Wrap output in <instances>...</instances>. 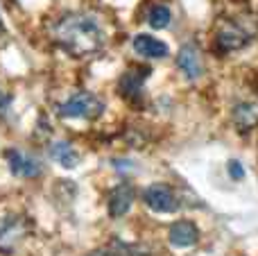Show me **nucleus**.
I'll list each match as a JSON object with an SVG mask.
<instances>
[{"instance_id": "nucleus-1", "label": "nucleus", "mask_w": 258, "mask_h": 256, "mask_svg": "<svg viewBox=\"0 0 258 256\" xmlns=\"http://www.w3.org/2000/svg\"><path fill=\"white\" fill-rule=\"evenodd\" d=\"M54 41L73 57H89L102 50V25L91 14H66L52 30Z\"/></svg>"}, {"instance_id": "nucleus-2", "label": "nucleus", "mask_w": 258, "mask_h": 256, "mask_svg": "<svg viewBox=\"0 0 258 256\" xmlns=\"http://www.w3.org/2000/svg\"><path fill=\"white\" fill-rule=\"evenodd\" d=\"M258 34V18L238 16L220 23L215 32V45L222 52H236L251 43V39Z\"/></svg>"}, {"instance_id": "nucleus-3", "label": "nucleus", "mask_w": 258, "mask_h": 256, "mask_svg": "<svg viewBox=\"0 0 258 256\" xmlns=\"http://www.w3.org/2000/svg\"><path fill=\"white\" fill-rule=\"evenodd\" d=\"M102 111H104V102L98 95L89 93V91L75 93L73 98H68L59 107V116L61 118H86V120H95V118L102 116Z\"/></svg>"}, {"instance_id": "nucleus-4", "label": "nucleus", "mask_w": 258, "mask_h": 256, "mask_svg": "<svg viewBox=\"0 0 258 256\" xmlns=\"http://www.w3.org/2000/svg\"><path fill=\"white\" fill-rule=\"evenodd\" d=\"M145 204L156 213H174L179 209V198L168 184H152L143 195Z\"/></svg>"}, {"instance_id": "nucleus-5", "label": "nucleus", "mask_w": 258, "mask_h": 256, "mask_svg": "<svg viewBox=\"0 0 258 256\" xmlns=\"http://www.w3.org/2000/svg\"><path fill=\"white\" fill-rule=\"evenodd\" d=\"M5 159H7V163H9V170L16 177H27V179H32V177H39L41 170H43L39 159H34L27 152H21V150H7Z\"/></svg>"}, {"instance_id": "nucleus-6", "label": "nucleus", "mask_w": 258, "mask_h": 256, "mask_svg": "<svg viewBox=\"0 0 258 256\" xmlns=\"http://www.w3.org/2000/svg\"><path fill=\"white\" fill-rule=\"evenodd\" d=\"M134 200H136V190H134L132 184H118L111 188L107 200V207H109V216L111 218H122L127 216V211L132 209Z\"/></svg>"}, {"instance_id": "nucleus-7", "label": "nucleus", "mask_w": 258, "mask_h": 256, "mask_svg": "<svg viewBox=\"0 0 258 256\" xmlns=\"http://www.w3.org/2000/svg\"><path fill=\"white\" fill-rule=\"evenodd\" d=\"M25 231H27L25 222L16 216H9L5 220H0V252H12L23 240Z\"/></svg>"}, {"instance_id": "nucleus-8", "label": "nucleus", "mask_w": 258, "mask_h": 256, "mask_svg": "<svg viewBox=\"0 0 258 256\" xmlns=\"http://www.w3.org/2000/svg\"><path fill=\"white\" fill-rule=\"evenodd\" d=\"M132 45H134V50H136V54H141V57H145V59H165L170 54L168 43L152 34H136Z\"/></svg>"}, {"instance_id": "nucleus-9", "label": "nucleus", "mask_w": 258, "mask_h": 256, "mask_svg": "<svg viewBox=\"0 0 258 256\" xmlns=\"http://www.w3.org/2000/svg\"><path fill=\"white\" fill-rule=\"evenodd\" d=\"M168 238L174 247L186 249V247H192V245L200 240V229H197V225L190 220H179L170 227Z\"/></svg>"}, {"instance_id": "nucleus-10", "label": "nucleus", "mask_w": 258, "mask_h": 256, "mask_svg": "<svg viewBox=\"0 0 258 256\" xmlns=\"http://www.w3.org/2000/svg\"><path fill=\"white\" fill-rule=\"evenodd\" d=\"M177 66L188 80H197L202 75V57L197 45L192 43L181 45V50L177 52Z\"/></svg>"}, {"instance_id": "nucleus-11", "label": "nucleus", "mask_w": 258, "mask_h": 256, "mask_svg": "<svg viewBox=\"0 0 258 256\" xmlns=\"http://www.w3.org/2000/svg\"><path fill=\"white\" fill-rule=\"evenodd\" d=\"M147 75H150V68H145V66L129 68L125 75L120 77V82H118V91H120L127 100L136 98V95L143 91V84H145V77Z\"/></svg>"}, {"instance_id": "nucleus-12", "label": "nucleus", "mask_w": 258, "mask_h": 256, "mask_svg": "<svg viewBox=\"0 0 258 256\" xmlns=\"http://www.w3.org/2000/svg\"><path fill=\"white\" fill-rule=\"evenodd\" d=\"M50 157H52V161H57L61 168H66V170L75 168L77 163L82 161V154L77 152V148H73L68 141H57V143H52Z\"/></svg>"}, {"instance_id": "nucleus-13", "label": "nucleus", "mask_w": 258, "mask_h": 256, "mask_svg": "<svg viewBox=\"0 0 258 256\" xmlns=\"http://www.w3.org/2000/svg\"><path fill=\"white\" fill-rule=\"evenodd\" d=\"M233 125L240 132H249L258 125V102H240L233 109Z\"/></svg>"}, {"instance_id": "nucleus-14", "label": "nucleus", "mask_w": 258, "mask_h": 256, "mask_svg": "<svg viewBox=\"0 0 258 256\" xmlns=\"http://www.w3.org/2000/svg\"><path fill=\"white\" fill-rule=\"evenodd\" d=\"M170 18H172V14H170V9L165 5H154L150 9V14H147V25L152 30H163V27L170 25Z\"/></svg>"}, {"instance_id": "nucleus-15", "label": "nucleus", "mask_w": 258, "mask_h": 256, "mask_svg": "<svg viewBox=\"0 0 258 256\" xmlns=\"http://www.w3.org/2000/svg\"><path fill=\"white\" fill-rule=\"evenodd\" d=\"M113 249H116L118 256H150V252L143 245L125 243V240H113Z\"/></svg>"}, {"instance_id": "nucleus-16", "label": "nucleus", "mask_w": 258, "mask_h": 256, "mask_svg": "<svg viewBox=\"0 0 258 256\" xmlns=\"http://www.w3.org/2000/svg\"><path fill=\"white\" fill-rule=\"evenodd\" d=\"M227 170H229V177L236 181H240L242 177H245V170H242V163L236 161V159H231V161L227 163Z\"/></svg>"}, {"instance_id": "nucleus-17", "label": "nucleus", "mask_w": 258, "mask_h": 256, "mask_svg": "<svg viewBox=\"0 0 258 256\" xmlns=\"http://www.w3.org/2000/svg\"><path fill=\"white\" fill-rule=\"evenodd\" d=\"M7 104H9V98L3 93V91H0V113H3L5 109H7Z\"/></svg>"}, {"instance_id": "nucleus-18", "label": "nucleus", "mask_w": 258, "mask_h": 256, "mask_svg": "<svg viewBox=\"0 0 258 256\" xmlns=\"http://www.w3.org/2000/svg\"><path fill=\"white\" fill-rule=\"evenodd\" d=\"M86 256H113V254H109V252H102V249H95V252H91V254H86Z\"/></svg>"}, {"instance_id": "nucleus-19", "label": "nucleus", "mask_w": 258, "mask_h": 256, "mask_svg": "<svg viewBox=\"0 0 258 256\" xmlns=\"http://www.w3.org/2000/svg\"><path fill=\"white\" fill-rule=\"evenodd\" d=\"M0 30H3V21H0Z\"/></svg>"}]
</instances>
